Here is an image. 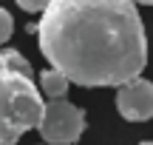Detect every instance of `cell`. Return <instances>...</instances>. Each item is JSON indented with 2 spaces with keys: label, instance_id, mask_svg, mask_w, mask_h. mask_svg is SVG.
Here are the masks:
<instances>
[{
  "label": "cell",
  "instance_id": "cell-8",
  "mask_svg": "<svg viewBox=\"0 0 153 145\" xmlns=\"http://www.w3.org/2000/svg\"><path fill=\"white\" fill-rule=\"evenodd\" d=\"M136 6H153V0H133Z\"/></svg>",
  "mask_w": 153,
  "mask_h": 145
},
{
  "label": "cell",
  "instance_id": "cell-5",
  "mask_svg": "<svg viewBox=\"0 0 153 145\" xmlns=\"http://www.w3.org/2000/svg\"><path fill=\"white\" fill-rule=\"evenodd\" d=\"M68 85H74V83L62 71H57V68H45V71H40V91H43V97H48V100H60V97H65L68 94Z\"/></svg>",
  "mask_w": 153,
  "mask_h": 145
},
{
  "label": "cell",
  "instance_id": "cell-3",
  "mask_svg": "<svg viewBox=\"0 0 153 145\" xmlns=\"http://www.w3.org/2000/svg\"><path fill=\"white\" fill-rule=\"evenodd\" d=\"M85 111L79 105H74L71 100L60 97V100H48L45 102V114L40 123V137L48 145H74L85 134Z\"/></svg>",
  "mask_w": 153,
  "mask_h": 145
},
{
  "label": "cell",
  "instance_id": "cell-2",
  "mask_svg": "<svg viewBox=\"0 0 153 145\" xmlns=\"http://www.w3.org/2000/svg\"><path fill=\"white\" fill-rule=\"evenodd\" d=\"M45 100L34 85V68L20 51L0 49V145H17L23 134L40 128Z\"/></svg>",
  "mask_w": 153,
  "mask_h": 145
},
{
  "label": "cell",
  "instance_id": "cell-6",
  "mask_svg": "<svg viewBox=\"0 0 153 145\" xmlns=\"http://www.w3.org/2000/svg\"><path fill=\"white\" fill-rule=\"evenodd\" d=\"M11 31H14V17H11L9 11L0 6V46L11 37Z\"/></svg>",
  "mask_w": 153,
  "mask_h": 145
},
{
  "label": "cell",
  "instance_id": "cell-1",
  "mask_svg": "<svg viewBox=\"0 0 153 145\" xmlns=\"http://www.w3.org/2000/svg\"><path fill=\"white\" fill-rule=\"evenodd\" d=\"M40 54L79 88H119L148 66L133 0H54L37 20Z\"/></svg>",
  "mask_w": 153,
  "mask_h": 145
},
{
  "label": "cell",
  "instance_id": "cell-9",
  "mask_svg": "<svg viewBox=\"0 0 153 145\" xmlns=\"http://www.w3.org/2000/svg\"><path fill=\"white\" fill-rule=\"evenodd\" d=\"M139 145H153V140H145V142H139Z\"/></svg>",
  "mask_w": 153,
  "mask_h": 145
},
{
  "label": "cell",
  "instance_id": "cell-10",
  "mask_svg": "<svg viewBox=\"0 0 153 145\" xmlns=\"http://www.w3.org/2000/svg\"><path fill=\"white\" fill-rule=\"evenodd\" d=\"M43 145H48V142H43Z\"/></svg>",
  "mask_w": 153,
  "mask_h": 145
},
{
  "label": "cell",
  "instance_id": "cell-4",
  "mask_svg": "<svg viewBox=\"0 0 153 145\" xmlns=\"http://www.w3.org/2000/svg\"><path fill=\"white\" fill-rule=\"evenodd\" d=\"M116 111L128 123L153 120V80L136 77L116 88Z\"/></svg>",
  "mask_w": 153,
  "mask_h": 145
},
{
  "label": "cell",
  "instance_id": "cell-7",
  "mask_svg": "<svg viewBox=\"0 0 153 145\" xmlns=\"http://www.w3.org/2000/svg\"><path fill=\"white\" fill-rule=\"evenodd\" d=\"M14 3L20 6L23 11H28V14H34V11H40V14H43V11L48 9L54 0H14Z\"/></svg>",
  "mask_w": 153,
  "mask_h": 145
}]
</instances>
